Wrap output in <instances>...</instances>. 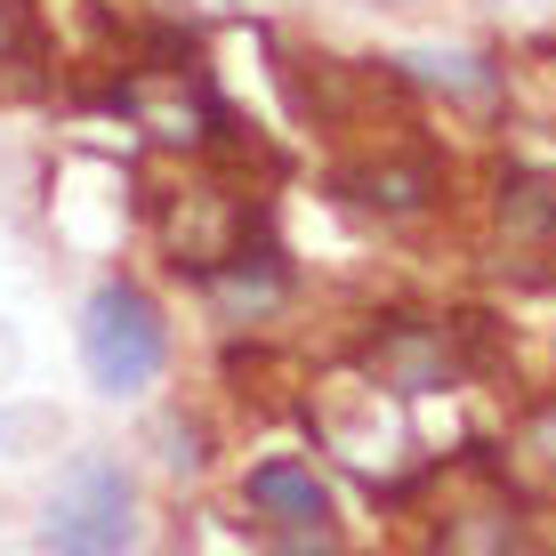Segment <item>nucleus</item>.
Listing matches in <instances>:
<instances>
[{
    "label": "nucleus",
    "mask_w": 556,
    "mask_h": 556,
    "mask_svg": "<svg viewBox=\"0 0 556 556\" xmlns=\"http://www.w3.org/2000/svg\"><path fill=\"white\" fill-rule=\"evenodd\" d=\"M251 226H258V194L235 178V169H202V178L153 194V235H162V251H169L178 275L210 282L226 258L251 251Z\"/></svg>",
    "instance_id": "1"
},
{
    "label": "nucleus",
    "mask_w": 556,
    "mask_h": 556,
    "mask_svg": "<svg viewBox=\"0 0 556 556\" xmlns=\"http://www.w3.org/2000/svg\"><path fill=\"white\" fill-rule=\"evenodd\" d=\"M282 81H291V105L323 138H355L363 129V138L395 146L388 129H404V73H388V65H363V56H291Z\"/></svg>",
    "instance_id": "2"
},
{
    "label": "nucleus",
    "mask_w": 556,
    "mask_h": 556,
    "mask_svg": "<svg viewBox=\"0 0 556 556\" xmlns=\"http://www.w3.org/2000/svg\"><path fill=\"white\" fill-rule=\"evenodd\" d=\"M41 556H122L138 541V484L122 459H73L41 501Z\"/></svg>",
    "instance_id": "3"
},
{
    "label": "nucleus",
    "mask_w": 556,
    "mask_h": 556,
    "mask_svg": "<svg viewBox=\"0 0 556 556\" xmlns=\"http://www.w3.org/2000/svg\"><path fill=\"white\" fill-rule=\"evenodd\" d=\"M484 339V315H459V323H428V315H388L371 339H363V379L379 395H435L468 371V348Z\"/></svg>",
    "instance_id": "4"
},
{
    "label": "nucleus",
    "mask_w": 556,
    "mask_h": 556,
    "mask_svg": "<svg viewBox=\"0 0 556 556\" xmlns=\"http://www.w3.org/2000/svg\"><path fill=\"white\" fill-rule=\"evenodd\" d=\"M162 355H169V331L153 315V299L138 282H105L98 299L81 306V363L105 395H138L162 379Z\"/></svg>",
    "instance_id": "5"
},
{
    "label": "nucleus",
    "mask_w": 556,
    "mask_h": 556,
    "mask_svg": "<svg viewBox=\"0 0 556 556\" xmlns=\"http://www.w3.org/2000/svg\"><path fill=\"white\" fill-rule=\"evenodd\" d=\"M492 266L516 291H556V186L548 178H508L492 202Z\"/></svg>",
    "instance_id": "6"
},
{
    "label": "nucleus",
    "mask_w": 556,
    "mask_h": 556,
    "mask_svg": "<svg viewBox=\"0 0 556 556\" xmlns=\"http://www.w3.org/2000/svg\"><path fill=\"white\" fill-rule=\"evenodd\" d=\"M331 186H339L355 210L412 218V210H428L435 194H444V169H435L428 146H404V138H395V146H371V153H355V162H339Z\"/></svg>",
    "instance_id": "7"
},
{
    "label": "nucleus",
    "mask_w": 556,
    "mask_h": 556,
    "mask_svg": "<svg viewBox=\"0 0 556 556\" xmlns=\"http://www.w3.org/2000/svg\"><path fill=\"white\" fill-rule=\"evenodd\" d=\"M242 508H258L266 532H282V525H331L323 476L306 468V459H258V468L242 476Z\"/></svg>",
    "instance_id": "8"
},
{
    "label": "nucleus",
    "mask_w": 556,
    "mask_h": 556,
    "mask_svg": "<svg viewBox=\"0 0 556 556\" xmlns=\"http://www.w3.org/2000/svg\"><path fill=\"white\" fill-rule=\"evenodd\" d=\"M282 291H291V266H282V251H266V242H251L242 258H226L218 275H210V299H218L226 323H258L275 315Z\"/></svg>",
    "instance_id": "9"
},
{
    "label": "nucleus",
    "mask_w": 556,
    "mask_h": 556,
    "mask_svg": "<svg viewBox=\"0 0 556 556\" xmlns=\"http://www.w3.org/2000/svg\"><path fill=\"white\" fill-rule=\"evenodd\" d=\"M428 556H532V525L516 516L508 501H476L435 525Z\"/></svg>",
    "instance_id": "10"
},
{
    "label": "nucleus",
    "mask_w": 556,
    "mask_h": 556,
    "mask_svg": "<svg viewBox=\"0 0 556 556\" xmlns=\"http://www.w3.org/2000/svg\"><path fill=\"white\" fill-rule=\"evenodd\" d=\"M49 89V49L41 33L25 25V9L16 0H0V105H25Z\"/></svg>",
    "instance_id": "11"
},
{
    "label": "nucleus",
    "mask_w": 556,
    "mask_h": 556,
    "mask_svg": "<svg viewBox=\"0 0 556 556\" xmlns=\"http://www.w3.org/2000/svg\"><path fill=\"white\" fill-rule=\"evenodd\" d=\"M419 65V81H444V89H459V98H484L492 89V73L476 65V56H412Z\"/></svg>",
    "instance_id": "12"
},
{
    "label": "nucleus",
    "mask_w": 556,
    "mask_h": 556,
    "mask_svg": "<svg viewBox=\"0 0 556 556\" xmlns=\"http://www.w3.org/2000/svg\"><path fill=\"white\" fill-rule=\"evenodd\" d=\"M266 556H348V548H339L331 525H282L266 532Z\"/></svg>",
    "instance_id": "13"
},
{
    "label": "nucleus",
    "mask_w": 556,
    "mask_h": 556,
    "mask_svg": "<svg viewBox=\"0 0 556 556\" xmlns=\"http://www.w3.org/2000/svg\"><path fill=\"white\" fill-rule=\"evenodd\" d=\"M501 16H541V9H556V0H492Z\"/></svg>",
    "instance_id": "14"
}]
</instances>
